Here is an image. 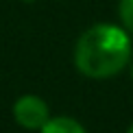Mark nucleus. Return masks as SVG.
<instances>
[{
	"label": "nucleus",
	"mask_w": 133,
	"mask_h": 133,
	"mask_svg": "<svg viewBox=\"0 0 133 133\" xmlns=\"http://www.w3.org/2000/svg\"><path fill=\"white\" fill-rule=\"evenodd\" d=\"M129 133H133V124H131V129H129Z\"/></svg>",
	"instance_id": "nucleus-5"
},
{
	"label": "nucleus",
	"mask_w": 133,
	"mask_h": 133,
	"mask_svg": "<svg viewBox=\"0 0 133 133\" xmlns=\"http://www.w3.org/2000/svg\"><path fill=\"white\" fill-rule=\"evenodd\" d=\"M120 18L129 31H133V0H120Z\"/></svg>",
	"instance_id": "nucleus-4"
},
{
	"label": "nucleus",
	"mask_w": 133,
	"mask_h": 133,
	"mask_svg": "<svg viewBox=\"0 0 133 133\" xmlns=\"http://www.w3.org/2000/svg\"><path fill=\"white\" fill-rule=\"evenodd\" d=\"M131 55V42L122 29L114 24H96L76 42L74 63L85 76L107 79L118 74Z\"/></svg>",
	"instance_id": "nucleus-1"
},
{
	"label": "nucleus",
	"mask_w": 133,
	"mask_h": 133,
	"mask_svg": "<svg viewBox=\"0 0 133 133\" xmlns=\"http://www.w3.org/2000/svg\"><path fill=\"white\" fill-rule=\"evenodd\" d=\"M13 116H15V122L24 129H42L48 122V107L42 98L29 94L15 103Z\"/></svg>",
	"instance_id": "nucleus-2"
},
{
	"label": "nucleus",
	"mask_w": 133,
	"mask_h": 133,
	"mask_svg": "<svg viewBox=\"0 0 133 133\" xmlns=\"http://www.w3.org/2000/svg\"><path fill=\"white\" fill-rule=\"evenodd\" d=\"M42 133H85V129L72 118H52L42 127Z\"/></svg>",
	"instance_id": "nucleus-3"
}]
</instances>
